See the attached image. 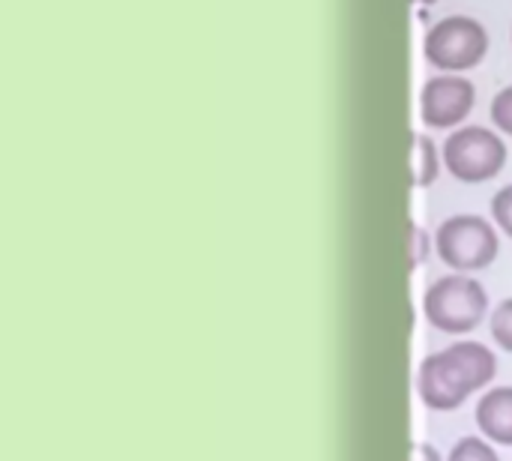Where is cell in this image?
<instances>
[{
	"label": "cell",
	"mask_w": 512,
	"mask_h": 461,
	"mask_svg": "<svg viewBox=\"0 0 512 461\" xmlns=\"http://www.w3.org/2000/svg\"><path fill=\"white\" fill-rule=\"evenodd\" d=\"M417 3H423V6H432V3H438V0H417Z\"/></svg>",
	"instance_id": "cell-15"
},
{
	"label": "cell",
	"mask_w": 512,
	"mask_h": 461,
	"mask_svg": "<svg viewBox=\"0 0 512 461\" xmlns=\"http://www.w3.org/2000/svg\"><path fill=\"white\" fill-rule=\"evenodd\" d=\"M450 461H501V459H498V453H495L486 441H480V438H462V441L453 447Z\"/></svg>",
	"instance_id": "cell-9"
},
{
	"label": "cell",
	"mask_w": 512,
	"mask_h": 461,
	"mask_svg": "<svg viewBox=\"0 0 512 461\" xmlns=\"http://www.w3.org/2000/svg\"><path fill=\"white\" fill-rule=\"evenodd\" d=\"M495 354L480 342H459L420 363L417 390L432 411L459 408L474 390L495 378Z\"/></svg>",
	"instance_id": "cell-1"
},
{
	"label": "cell",
	"mask_w": 512,
	"mask_h": 461,
	"mask_svg": "<svg viewBox=\"0 0 512 461\" xmlns=\"http://www.w3.org/2000/svg\"><path fill=\"white\" fill-rule=\"evenodd\" d=\"M489 51L486 27L471 15H447L426 33L423 54L441 72H468L483 63Z\"/></svg>",
	"instance_id": "cell-3"
},
{
	"label": "cell",
	"mask_w": 512,
	"mask_h": 461,
	"mask_svg": "<svg viewBox=\"0 0 512 461\" xmlns=\"http://www.w3.org/2000/svg\"><path fill=\"white\" fill-rule=\"evenodd\" d=\"M492 336L495 342L512 354V300H504L492 315Z\"/></svg>",
	"instance_id": "cell-10"
},
{
	"label": "cell",
	"mask_w": 512,
	"mask_h": 461,
	"mask_svg": "<svg viewBox=\"0 0 512 461\" xmlns=\"http://www.w3.org/2000/svg\"><path fill=\"white\" fill-rule=\"evenodd\" d=\"M438 255L447 267L459 273L486 270L498 258V234L495 228L480 216H453L438 228L435 237Z\"/></svg>",
	"instance_id": "cell-5"
},
{
	"label": "cell",
	"mask_w": 512,
	"mask_h": 461,
	"mask_svg": "<svg viewBox=\"0 0 512 461\" xmlns=\"http://www.w3.org/2000/svg\"><path fill=\"white\" fill-rule=\"evenodd\" d=\"M414 237H417V246H414V267H420L423 255H426V234L420 228H414Z\"/></svg>",
	"instance_id": "cell-14"
},
{
	"label": "cell",
	"mask_w": 512,
	"mask_h": 461,
	"mask_svg": "<svg viewBox=\"0 0 512 461\" xmlns=\"http://www.w3.org/2000/svg\"><path fill=\"white\" fill-rule=\"evenodd\" d=\"M438 168L441 159L435 141L423 132H414V186H432L438 180Z\"/></svg>",
	"instance_id": "cell-8"
},
{
	"label": "cell",
	"mask_w": 512,
	"mask_h": 461,
	"mask_svg": "<svg viewBox=\"0 0 512 461\" xmlns=\"http://www.w3.org/2000/svg\"><path fill=\"white\" fill-rule=\"evenodd\" d=\"M492 123L504 135H512V84L492 99Z\"/></svg>",
	"instance_id": "cell-11"
},
{
	"label": "cell",
	"mask_w": 512,
	"mask_h": 461,
	"mask_svg": "<svg viewBox=\"0 0 512 461\" xmlns=\"http://www.w3.org/2000/svg\"><path fill=\"white\" fill-rule=\"evenodd\" d=\"M474 102H477L474 84L456 72H444L423 84L420 114H423V123L432 129H453L471 114Z\"/></svg>",
	"instance_id": "cell-6"
},
{
	"label": "cell",
	"mask_w": 512,
	"mask_h": 461,
	"mask_svg": "<svg viewBox=\"0 0 512 461\" xmlns=\"http://www.w3.org/2000/svg\"><path fill=\"white\" fill-rule=\"evenodd\" d=\"M486 309V288L468 276H444L429 285L423 297V312L429 324L441 333H471L474 327H480Z\"/></svg>",
	"instance_id": "cell-2"
},
{
	"label": "cell",
	"mask_w": 512,
	"mask_h": 461,
	"mask_svg": "<svg viewBox=\"0 0 512 461\" xmlns=\"http://www.w3.org/2000/svg\"><path fill=\"white\" fill-rule=\"evenodd\" d=\"M492 216L498 222V228L512 237V186H504L495 198H492Z\"/></svg>",
	"instance_id": "cell-12"
},
{
	"label": "cell",
	"mask_w": 512,
	"mask_h": 461,
	"mask_svg": "<svg viewBox=\"0 0 512 461\" xmlns=\"http://www.w3.org/2000/svg\"><path fill=\"white\" fill-rule=\"evenodd\" d=\"M444 165L462 183H486L504 171L507 144L486 126H465L444 141Z\"/></svg>",
	"instance_id": "cell-4"
},
{
	"label": "cell",
	"mask_w": 512,
	"mask_h": 461,
	"mask_svg": "<svg viewBox=\"0 0 512 461\" xmlns=\"http://www.w3.org/2000/svg\"><path fill=\"white\" fill-rule=\"evenodd\" d=\"M477 423L486 438L512 447V387H498L486 393L477 405Z\"/></svg>",
	"instance_id": "cell-7"
},
{
	"label": "cell",
	"mask_w": 512,
	"mask_h": 461,
	"mask_svg": "<svg viewBox=\"0 0 512 461\" xmlns=\"http://www.w3.org/2000/svg\"><path fill=\"white\" fill-rule=\"evenodd\" d=\"M414 461H441V456H438V450H435V447H429V444H417V447H414Z\"/></svg>",
	"instance_id": "cell-13"
}]
</instances>
